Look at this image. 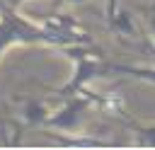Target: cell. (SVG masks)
I'll use <instances>...</instances> for the list:
<instances>
[{
	"instance_id": "6da1fadb",
	"label": "cell",
	"mask_w": 155,
	"mask_h": 150,
	"mask_svg": "<svg viewBox=\"0 0 155 150\" xmlns=\"http://www.w3.org/2000/svg\"><path fill=\"white\" fill-rule=\"evenodd\" d=\"M90 104H92V94H90V90L85 87L80 94H73V97H65V102H63V106L56 111V114H51L48 119H46V128H63V131H73V128H78L80 126V121H82V116H85V111L90 109Z\"/></svg>"
},
{
	"instance_id": "8992f818",
	"label": "cell",
	"mask_w": 155,
	"mask_h": 150,
	"mask_svg": "<svg viewBox=\"0 0 155 150\" xmlns=\"http://www.w3.org/2000/svg\"><path fill=\"white\" fill-rule=\"evenodd\" d=\"M145 12V19H148V27H150V34H153V41H155V7H140Z\"/></svg>"
},
{
	"instance_id": "5b68a950",
	"label": "cell",
	"mask_w": 155,
	"mask_h": 150,
	"mask_svg": "<svg viewBox=\"0 0 155 150\" xmlns=\"http://www.w3.org/2000/svg\"><path fill=\"white\" fill-rule=\"evenodd\" d=\"M128 126V131L136 135V145H148V148H155V126H145V123H138L136 119H128L126 114L121 116Z\"/></svg>"
},
{
	"instance_id": "277c9868",
	"label": "cell",
	"mask_w": 155,
	"mask_h": 150,
	"mask_svg": "<svg viewBox=\"0 0 155 150\" xmlns=\"http://www.w3.org/2000/svg\"><path fill=\"white\" fill-rule=\"evenodd\" d=\"M44 135L58 145H78V148H97V145H109L111 140H104V138H90V135H82V138H75V135H61L56 131H44Z\"/></svg>"
},
{
	"instance_id": "7a4b0ae2",
	"label": "cell",
	"mask_w": 155,
	"mask_h": 150,
	"mask_svg": "<svg viewBox=\"0 0 155 150\" xmlns=\"http://www.w3.org/2000/svg\"><path fill=\"white\" fill-rule=\"evenodd\" d=\"M48 106L41 102V99H24V106H22V121L24 126H44L46 119H48Z\"/></svg>"
},
{
	"instance_id": "52a82bcc",
	"label": "cell",
	"mask_w": 155,
	"mask_h": 150,
	"mask_svg": "<svg viewBox=\"0 0 155 150\" xmlns=\"http://www.w3.org/2000/svg\"><path fill=\"white\" fill-rule=\"evenodd\" d=\"M5 2H7L10 7H15V10H17V7H22V5L27 2V0H5Z\"/></svg>"
},
{
	"instance_id": "ba28073f",
	"label": "cell",
	"mask_w": 155,
	"mask_h": 150,
	"mask_svg": "<svg viewBox=\"0 0 155 150\" xmlns=\"http://www.w3.org/2000/svg\"><path fill=\"white\" fill-rule=\"evenodd\" d=\"M56 2H70V5H78V2H85V0H56Z\"/></svg>"
},
{
	"instance_id": "3957f363",
	"label": "cell",
	"mask_w": 155,
	"mask_h": 150,
	"mask_svg": "<svg viewBox=\"0 0 155 150\" xmlns=\"http://www.w3.org/2000/svg\"><path fill=\"white\" fill-rule=\"evenodd\" d=\"M111 75H126L133 80H143L155 85V68H145V65H124V63H109Z\"/></svg>"
}]
</instances>
